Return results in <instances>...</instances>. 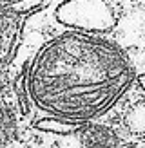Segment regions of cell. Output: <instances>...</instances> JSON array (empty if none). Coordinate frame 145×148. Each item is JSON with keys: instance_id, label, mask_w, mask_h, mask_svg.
I'll return each mask as SVG.
<instances>
[{"instance_id": "cell-1", "label": "cell", "mask_w": 145, "mask_h": 148, "mask_svg": "<svg viewBox=\"0 0 145 148\" xmlns=\"http://www.w3.org/2000/svg\"><path fill=\"white\" fill-rule=\"evenodd\" d=\"M0 110L26 148L145 145V0H47L24 14Z\"/></svg>"}, {"instance_id": "cell-2", "label": "cell", "mask_w": 145, "mask_h": 148, "mask_svg": "<svg viewBox=\"0 0 145 148\" xmlns=\"http://www.w3.org/2000/svg\"><path fill=\"white\" fill-rule=\"evenodd\" d=\"M47 0H0V13L27 14L44 5Z\"/></svg>"}, {"instance_id": "cell-3", "label": "cell", "mask_w": 145, "mask_h": 148, "mask_svg": "<svg viewBox=\"0 0 145 148\" xmlns=\"http://www.w3.org/2000/svg\"><path fill=\"white\" fill-rule=\"evenodd\" d=\"M0 148H26V146L22 145L17 137H13L9 132H7L6 137H4V141H2V145H0Z\"/></svg>"}, {"instance_id": "cell-4", "label": "cell", "mask_w": 145, "mask_h": 148, "mask_svg": "<svg viewBox=\"0 0 145 148\" xmlns=\"http://www.w3.org/2000/svg\"><path fill=\"white\" fill-rule=\"evenodd\" d=\"M6 134H7V130H6V123H4V116H2V110H0V145H2V141H4Z\"/></svg>"}, {"instance_id": "cell-5", "label": "cell", "mask_w": 145, "mask_h": 148, "mask_svg": "<svg viewBox=\"0 0 145 148\" xmlns=\"http://www.w3.org/2000/svg\"><path fill=\"white\" fill-rule=\"evenodd\" d=\"M138 148H145V145H142V146H138Z\"/></svg>"}]
</instances>
